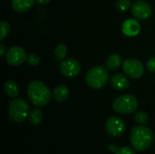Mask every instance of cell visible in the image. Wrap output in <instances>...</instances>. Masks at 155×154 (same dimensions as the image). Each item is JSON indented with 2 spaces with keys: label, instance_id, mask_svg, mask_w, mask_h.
I'll list each match as a JSON object with an SVG mask.
<instances>
[{
  "label": "cell",
  "instance_id": "cell-20",
  "mask_svg": "<svg viewBox=\"0 0 155 154\" xmlns=\"http://www.w3.org/2000/svg\"><path fill=\"white\" fill-rule=\"evenodd\" d=\"M0 25H1V37H0V40H4L9 34L10 32V25L7 22L5 21H1L0 22Z\"/></svg>",
  "mask_w": 155,
  "mask_h": 154
},
{
  "label": "cell",
  "instance_id": "cell-17",
  "mask_svg": "<svg viewBox=\"0 0 155 154\" xmlns=\"http://www.w3.org/2000/svg\"><path fill=\"white\" fill-rule=\"evenodd\" d=\"M29 120H30V123L34 125L39 124L43 120V112L38 108H35L34 110L30 112Z\"/></svg>",
  "mask_w": 155,
  "mask_h": 154
},
{
  "label": "cell",
  "instance_id": "cell-16",
  "mask_svg": "<svg viewBox=\"0 0 155 154\" xmlns=\"http://www.w3.org/2000/svg\"><path fill=\"white\" fill-rule=\"evenodd\" d=\"M4 90H5V93H6V95H8L9 97H15L19 93V88H18L17 84L12 80L7 81L5 84Z\"/></svg>",
  "mask_w": 155,
  "mask_h": 154
},
{
  "label": "cell",
  "instance_id": "cell-26",
  "mask_svg": "<svg viewBox=\"0 0 155 154\" xmlns=\"http://www.w3.org/2000/svg\"><path fill=\"white\" fill-rule=\"evenodd\" d=\"M36 2L40 5H45L50 2V0H36Z\"/></svg>",
  "mask_w": 155,
  "mask_h": 154
},
{
  "label": "cell",
  "instance_id": "cell-10",
  "mask_svg": "<svg viewBox=\"0 0 155 154\" xmlns=\"http://www.w3.org/2000/svg\"><path fill=\"white\" fill-rule=\"evenodd\" d=\"M60 72L66 77L77 76L81 72V65L75 59H66L60 64Z\"/></svg>",
  "mask_w": 155,
  "mask_h": 154
},
{
  "label": "cell",
  "instance_id": "cell-8",
  "mask_svg": "<svg viewBox=\"0 0 155 154\" xmlns=\"http://www.w3.org/2000/svg\"><path fill=\"white\" fill-rule=\"evenodd\" d=\"M152 6L145 1L137 0L132 5V13L134 17L140 20L148 19L152 15Z\"/></svg>",
  "mask_w": 155,
  "mask_h": 154
},
{
  "label": "cell",
  "instance_id": "cell-22",
  "mask_svg": "<svg viewBox=\"0 0 155 154\" xmlns=\"http://www.w3.org/2000/svg\"><path fill=\"white\" fill-rule=\"evenodd\" d=\"M26 62L28 63L29 65L31 66H36L39 63H40V57L36 54H30L27 56Z\"/></svg>",
  "mask_w": 155,
  "mask_h": 154
},
{
  "label": "cell",
  "instance_id": "cell-27",
  "mask_svg": "<svg viewBox=\"0 0 155 154\" xmlns=\"http://www.w3.org/2000/svg\"><path fill=\"white\" fill-rule=\"evenodd\" d=\"M108 149H109V150H111V151H113V152H116V150H117V149H116V147H115L114 145H109V146H108Z\"/></svg>",
  "mask_w": 155,
  "mask_h": 154
},
{
  "label": "cell",
  "instance_id": "cell-6",
  "mask_svg": "<svg viewBox=\"0 0 155 154\" xmlns=\"http://www.w3.org/2000/svg\"><path fill=\"white\" fill-rule=\"evenodd\" d=\"M123 70L127 76L137 79L144 74V65L138 59L128 58L123 64Z\"/></svg>",
  "mask_w": 155,
  "mask_h": 154
},
{
  "label": "cell",
  "instance_id": "cell-13",
  "mask_svg": "<svg viewBox=\"0 0 155 154\" xmlns=\"http://www.w3.org/2000/svg\"><path fill=\"white\" fill-rule=\"evenodd\" d=\"M35 0H12V7L18 13L28 11L35 4Z\"/></svg>",
  "mask_w": 155,
  "mask_h": 154
},
{
  "label": "cell",
  "instance_id": "cell-3",
  "mask_svg": "<svg viewBox=\"0 0 155 154\" xmlns=\"http://www.w3.org/2000/svg\"><path fill=\"white\" fill-rule=\"evenodd\" d=\"M86 83L93 89H100L104 87L109 79V74L104 66H94L86 74Z\"/></svg>",
  "mask_w": 155,
  "mask_h": 154
},
{
  "label": "cell",
  "instance_id": "cell-5",
  "mask_svg": "<svg viewBox=\"0 0 155 154\" xmlns=\"http://www.w3.org/2000/svg\"><path fill=\"white\" fill-rule=\"evenodd\" d=\"M113 108L118 113L130 114L137 110L138 101L134 95L131 94L120 95L114 101Z\"/></svg>",
  "mask_w": 155,
  "mask_h": 154
},
{
  "label": "cell",
  "instance_id": "cell-23",
  "mask_svg": "<svg viewBox=\"0 0 155 154\" xmlns=\"http://www.w3.org/2000/svg\"><path fill=\"white\" fill-rule=\"evenodd\" d=\"M115 154H135V152L130 147L124 146V147H121V148L117 149L115 152Z\"/></svg>",
  "mask_w": 155,
  "mask_h": 154
},
{
  "label": "cell",
  "instance_id": "cell-9",
  "mask_svg": "<svg viewBox=\"0 0 155 154\" xmlns=\"http://www.w3.org/2000/svg\"><path fill=\"white\" fill-rule=\"evenodd\" d=\"M105 129L109 134L117 137L124 133L125 123L121 118L116 116H112L107 119L105 123Z\"/></svg>",
  "mask_w": 155,
  "mask_h": 154
},
{
  "label": "cell",
  "instance_id": "cell-4",
  "mask_svg": "<svg viewBox=\"0 0 155 154\" xmlns=\"http://www.w3.org/2000/svg\"><path fill=\"white\" fill-rule=\"evenodd\" d=\"M29 110L27 102L20 98L12 100L8 105L9 117L15 123L24 122L29 115Z\"/></svg>",
  "mask_w": 155,
  "mask_h": 154
},
{
  "label": "cell",
  "instance_id": "cell-18",
  "mask_svg": "<svg viewBox=\"0 0 155 154\" xmlns=\"http://www.w3.org/2000/svg\"><path fill=\"white\" fill-rule=\"evenodd\" d=\"M67 54V47L64 44H59L56 45L54 51V55L56 60H63L65 58Z\"/></svg>",
  "mask_w": 155,
  "mask_h": 154
},
{
  "label": "cell",
  "instance_id": "cell-14",
  "mask_svg": "<svg viewBox=\"0 0 155 154\" xmlns=\"http://www.w3.org/2000/svg\"><path fill=\"white\" fill-rule=\"evenodd\" d=\"M54 99L56 101V102H59V103H62L64 101H65L68 96H69V90H68V87L66 85H64V84H61V85H58L56 86L54 91H53V93H52Z\"/></svg>",
  "mask_w": 155,
  "mask_h": 154
},
{
  "label": "cell",
  "instance_id": "cell-24",
  "mask_svg": "<svg viewBox=\"0 0 155 154\" xmlns=\"http://www.w3.org/2000/svg\"><path fill=\"white\" fill-rule=\"evenodd\" d=\"M146 68L149 72L155 73V56L151 57L146 63Z\"/></svg>",
  "mask_w": 155,
  "mask_h": 154
},
{
  "label": "cell",
  "instance_id": "cell-12",
  "mask_svg": "<svg viewBox=\"0 0 155 154\" xmlns=\"http://www.w3.org/2000/svg\"><path fill=\"white\" fill-rule=\"evenodd\" d=\"M110 83H111V85L115 90H118V91L126 90L130 85V82L128 78L122 74H114L110 79Z\"/></svg>",
  "mask_w": 155,
  "mask_h": 154
},
{
  "label": "cell",
  "instance_id": "cell-2",
  "mask_svg": "<svg viewBox=\"0 0 155 154\" xmlns=\"http://www.w3.org/2000/svg\"><path fill=\"white\" fill-rule=\"evenodd\" d=\"M133 147L138 152L147 150L153 143V132L145 126H135L133 128L130 135Z\"/></svg>",
  "mask_w": 155,
  "mask_h": 154
},
{
  "label": "cell",
  "instance_id": "cell-25",
  "mask_svg": "<svg viewBox=\"0 0 155 154\" xmlns=\"http://www.w3.org/2000/svg\"><path fill=\"white\" fill-rule=\"evenodd\" d=\"M6 52H7V50L5 49V46L3 44H0V55L1 56H4L6 54Z\"/></svg>",
  "mask_w": 155,
  "mask_h": 154
},
{
  "label": "cell",
  "instance_id": "cell-11",
  "mask_svg": "<svg viewBox=\"0 0 155 154\" xmlns=\"http://www.w3.org/2000/svg\"><path fill=\"white\" fill-rule=\"evenodd\" d=\"M122 30L123 33L127 36H135L140 33L141 25L135 19H127L124 22Z\"/></svg>",
  "mask_w": 155,
  "mask_h": 154
},
{
  "label": "cell",
  "instance_id": "cell-7",
  "mask_svg": "<svg viewBox=\"0 0 155 154\" xmlns=\"http://www.w3.org/2000/svg\"><path fill=\"white\" fill-rule=\"evenodd\" d=\"M27 56L24 48L21 46H13L7 50L5 54L6 62L14 66H17L22 64L25 61H26Z\"/></svg>",
  "mask_w": 155,
  "mask_h": 154
},
{
  "label": "cell",
  "instance_id": "cell-1",
  "mask_svg": "<svg viewBox=\"0 0 155 154\" xmlns=\"http://www.w3.org/2000/svg\"><path fill=\"white\" fill-rule=\"evenodd\" d=\"M29 101L35 106L46 105L51 99V91L41 81L34 80L27 86Z\"/></svg>",
  "mask_w": 155,
  "mask_h": 154
},
{
  "label": "cell",
  "instance_id": "cell-19",
  "mask_svg": "<svg viewBox=\"0 0 155 154\" xmlns=\"http://www.w3.org/2000/svg\"><path fill=\"white\" fill-rule=\"evenodd\" d=\"M134 120L137 123L140 124H146L148 123L149 117L145 112H138L134 114Z\"/></svg>",
  "mask_w": 155,
  "mask_h": 154
},
{
  "label": "cell",
  "instance_id": "cell-15",
  "mask_svg": "<svg viewBox=\"0 0 155 154\" xmlns=\"http://www.w3.org/2000/svg\"><path fill=\"white\" fill-rule=\"evenodd\" d=\"M121 64H122V57L116 54H111L106 61V66L110 71L116 70L117 68H119V66H121Z\"/></svg>",
  "mask_w": 155,
  "mask_h": 154
},
{
  "label": "cell",
  "instance_id": "cell-21",
  "mask_svg": "<svg viewBox=\"0 0 155 154\" xmlns=\"http://www.w3.org/2000/svg\"><path fill=\"white\" fill-rule=\"evenodd\" d=\"M131 6V1L130 0H117L116 2V7L123 12H125L129 9Z\"/></svg>",
  "mask_w": 155,
  "mask_h": 154
}]
</instances>
